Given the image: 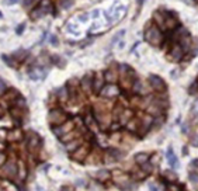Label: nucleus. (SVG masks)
Listing matches in <instances>:
<instances>
[{"instance_id": "5", "label": "nucleus", "mask_w": 198, "mask_h": 191, "mask_svg": "<svg viewBox=\"0 0 198 191\" xmlns=\"http://www.w3.org/2000/svg\"><path fill=\"white\" fill-rule=\"evenodd\" d=\"M184 54H186V51L183 49V46L180 45V44H174L173 48L170 49V54L167 55V58L173 62H180L183 59Z\"/></svg>"}, {"instance_id": "43", "label": "nucleus", "mask_w": 198, "mask_h": 191, "mask_svg": "<svg viewBox=\"0 0 198 191\" xmlns=\"http://www.w3.org/2000/svg\"><path fill=\"white\" fill-rule=\"evenodd\" d=\"M34 3H35V0H24V7L30 9L31 6H34Z\"/></svg>"}, {"instance_id": "2", "label": "nucleus", "mask_w": 198, "mask_h": 191, "mask_svg": "<svg viewBox=\"0 0 198 191\" xmlns=\"http://www.w3.org/2000/svg\"><path fill=\"white\" fill-rule=\"evenodd\" d=\"M119 73H121V82L122 86L125 89H129L134 86V82L136 80V76H135V72L128 66V65H121L119 66Z\"/></svg>"}, {"instance_id": "4", "label": "nucleus", "mask_w": 198, "mask_h": 191, "mask_svg": "<svg viewBox=\"0 0 198 191\" xmlns=\"http://www.w3.org/2000/svg\"><path fill=\"white\" fill-rule=\"evenodd\" d=\"M149 85H150V87L155 91H157V93H165V91L167 90V86H166L165 80L156 75L149 76Z\"/></svg>"}, {"instance_id": "33", "label": "nucleus", "mask_w": 198, "mask_h": 191, "mask_svg": "<svg viewBox=\"0 0 198 191\" xmlns=\"http://www.w3.org/2000/svg\"><path fill=\"white\" fill-rule=\"evenodd\" d=\"M59 2H61L62 9H65V10L70 9V7L73 6V3H75V0H59Z\"/></svg>"}, {"instance_id": "25", "label": "nucleus", "mask_w": 198, "mask_h": 191, "mask_svg": "<svg viewBox=\"0 0 198 191\" xmlns=\"http://www.w3.org/2000/svg\"><path fill=\"white\" fill-rule=\"evenodd\" d=\"M127 128H128L129 131H132V132H134V131H138L139 129V118H132L131 121L127 124Z\"/></svg>"}, {"instance_id": "12", "label": "nucleus", "mask_w": 198, "mask_h": 191, "mask_svg": "<svg viewBox=\"0 0 198 191\" xmlns=\"http://www.w3.org/2000/svg\"><path fill=\"white\" fill-rule=\"evenodd\" d=\"M93 79H94V75H90V73H87L86 76L82 77L80 85H82V89L86 93H90V91L93 90Z\"/></svg>"}, {"instance_id": "23", "label": "nucleus", "mask_w": 198, "mask_h": 191, "mask_svg": "<svg viewBox=\"0 0 198 191\" xmlns=\"http://www.w3.org/2000/svg\"><path fill=\"white\" fill-rule=\"evenodd\" d=\"M80 145H82V139H77V138H75V139H72L69 143H67V150H69V152H75Z\"/></svg>"}, {"instance_id": "19", "label": "nucleus", "mask_w": 198, "mask_h": 191, "mask_svg": "<svg viewBox=\"0 0 198 191\" xmlns=\"http://www.w3.org/2000/svg\"><path fill=\"white\" fill-rule=\"evenodd\" d=\"M119 118H121V124H125V125H127L132 118H134V112H132V110L127 108V110H124V111L121 112Z\"/></svg>"}, {"instance_id": "40", "label": "nucleus", "mask_w": 198, "mask_h": 191, "mask_svg": "<svg viewBox=\"0 0 198 191\" xmlns=\"http://www.w3.org/2000/svg\"><path fill=\"white\" fill-rule=\"evenodd\" d=\"M19 166H20V170H19V177L23 180V179H25V167L23 166V162H20Z\"/></svg>"}, {"instance_id": "27", "label": "nucleus", "mask_w": 198, "mask_h": 191, "mask_svg": "<svg viewBox=\"0 0 198 191\" xmlns=\"http://www.w3.org/2000/svg\"><path fill=\"white\" fill-rule=\"evenodd\" d=\"M163 177H165L167 181H170V183L177 181V174L174 173V171H170V170H166L165 173H163Z\"/></svg>"}, {"instance_id": "30", "label": "nucleus", "mask_w": 198, "mask_h": 191, "mask_svg": "<svg viewBox=\"0 0 198 191\" xmlns=\"http://www.w3.org/2000/svg\"><path fill=\"white\" fill-rule=\"evenodd\" d=\"M140 167H142V170L145 171V173H148V174H150L153 171V163L150 160H148V162H145L143 164H140Z\"/></svg>"}, {"instance_id": "34", "label": "nucleus", "mask_w": 198, "mask_h": 191, "mask_svg": "<svg viewBox=\"0 0 198 191\" xmlns=\"http://www.w3.org/2000/svg\"><path fill=\"white\" fill-rule=\"evenodd\" d=\"M142 83H140V80H135L134 82V86H132V90H134V93H140L142 91Z\"/></svg>"}, {"instance_id": "37", "label": "nucleus", "mask_w": 198, "mask_h": 191, "mask_svg": "<svg viewBox=\"0 0 198 191\" xmlns=\"http://www.w3.org/2000/svg\"><path fill=\"white\" fill-rule=\"evenodd\" d=\"M188 179H190V181H191V183L198 184V173H197V171H191V173H190V176H188Z\"/></svg>"}, {"instance_id": "13", "label": "nucleus", "mask_w": 198, "mask_h": 191, "mask_svg": "<svg viewBox=\"0 0 198 191\" xmlns=\"http://www.w3.org/2000/svg\"><path fill=\"white\" fill-rule=\"evenodd\" d=\"M19 167L14 162H7V163L3 164V171L6 173V176L9 177H14L15 174H19Z\"/></svg>"}, {"instance_id": "44", "label": "nucleus", "mask_w": 198, "mask_h": 191, "mask_svg": "<svg viewBox=\"0 0 198 191\" xmlns=\"http://www.w3.org/2000/svg\"><path fill=\"white\" fill-rule=\"evenodd\" d=\"M49 42H51V45L56 46V45L59 44V41H58V38H56L55 35H51V40H49Z\"/></svg>"}, {"instance_id": "29", "label": "nucleus", "mask_w": 198, "mask_h": 191, "mask_svg": "<svg viewBox=\"0 0 198 191\" xmlns=\"http://www.w3.org/2000/svg\"><path fill=\"white\" fill-rule=\"evenodd\" d=\"M77 137V132L76 131H70V132H67V133H65L63 137H61L62 138V142H65V143H67L69 142V139H75V138Z\"/></svg>"}, {"instance_id": "9", "label": "nucleus", "mask_w": 198, "mask_h": 191, "mask_svg": "<svg viewBox=\"0 0 198 191\" xmlns=\"http://www.w3.org/2000/svg\"><path fill=\"white\" fill-rule=\"evenodd\" d=\"M153 122H155V118H153L152 114H148V115L139 118V129H140V133H145L152 128Z\"/></svg>"}, {"instance_id": "48", "label": "nucleus", "mask_w": 198, "mask_h": 191, "mask_svg": "<svg viewBox=\"0 0 198 191\" xmlns=\"http://www.w3.org/2000/svg\"><path fill=\"white\" fill-rule=\"evenodd\" d=\"M181 131H183V133H187V132H188V124H183V127H181Z\"/></svg>"}, {"instance_id": "1", "label": "nucleus", "mask_w": 198, "mask_h": 191, "mask_svg": "<svg viewBox=\"0 0 198 191\" xmlns=\"http://www.w3.org/2000/svg\"><path fill=\"white\" fill-rule=\"evenodd\" d=\"M145 40L153 46H159L163 42V34L159 30L157 25L146 24V30H145Z\"/></svg>"}, {"instance_id": "15", "label": "nucleus", "mask_w": 198, "mask_h": 191, "mask_svg": "<svg viewBox=\"0 0 198 191\" xmlns=\"http://www.w3.org/2000/svg\"><path fill=\"white\" fill-rule=\"evenodd\" d=\"M179 27V20L176 17H170V14L166 17V21H165V31L166 30H176Z\"/></svg>"}, {"instance_id": "51", "label": "nucleus", "mask_w": 198, "mask_h": 191, "mask_svg": "<svg viewBox=\"0 0 198 191\" xmlns=\"http://www.w3.org/2000/svg\"><path fill=\"white\" fill-rule=\"evenodd\" d=\"M100 14V11H98V10H94V11L92 13V15H93V18H97V15Z\"/></svg>"}, {"instance_id": "7", "label": "nucleus", "mask_w": 198, "mask_h": 191, "mask_svg": "<svg viewBox=\"0 0 198 191\" xmlns=\"http://www.w3.org/2000/svg\"><path fill=\"white\" fill-rule=\"evenodd\" d=\"M100 94L103 96V97H105V98H113V97L119 96V89L117 87L114 83H110V85L104 86V87L101 89Z\"/></svg>"}, {"instance_id": "31", "label": "nucleus", "mask_w": 198, "mask_h": 191, "mask_svg": "<svg viewBox=\"0 0 198 191\" xmlns=\"http://www.w3.org/2000/svg\"><path fill=\"white\" fill-rule=\"evenodd\" d=\"M2 59L4 61V63H6L7 66H10V67H17V63L14 62V59H11L9 55H2Z\"/></svg>"}, {"instance_id": "45", "label": "nucleus", "mask_w": 198, "mask_h": 191, "mask_svg": "<svg viewBox=\"0 0 198 191\" xmlns=\"http://www.w3.org/2000/svg\"><path fill=\"white\" fill-rule=\"evenodd\" d=\"M191 143H192V146H198V133H194V135H192Z\"/></svg>"}, {"instance_id": "8", "label": "nucleus", "mask_w": 198, "mask_h": 191, "mask_svg": "<svg viewBox=\"0 0 198 191\" xmlns=\"http://www.w3.org/2000/svg\"><path fill=\"white\" fill-rule=\"evenodd\" d=\"M88 150H90V149H88V145H83L82 143V145L72 153V159L76 162H83L88 156Z\"/></svg>"}, {"instance_id": "16", "label": "nucleus", "mask_w": 198, "mask_h": 191, "mask_svg": "<svg viewBox=\"0 0 198 191\" xmlns=\"http://www.w3.org/2000/svg\"><path fill=\"white\" fill-rule=\"evenodd\" d=\"M93 176L96 177V179L98 180V181H101V183H104V181H107V180H110L111 179V176L113 174L108 171V170H98V171H96Z\"/></svg>"}, {"instance_id": "52", "label": "nucleus", "mask_w": 198, "mask_h": 191, "mask_svg": "<svg viewBox=\"0 0 198 191\" xmlns=\"http://www.w3.org/2000/svg\"><path fill=\"white\" fill-rule=\"evenodd\" d=\"M149 188H150V190H153V191L157 190V187H156V185L153 184V183H150V184H149Z\"/></svg>"}, {"instance_id": "18", "label": "nucleus", "mask_w": 198, "mask_h": 191, "mask_svg": "<svg viewBox=\"0 0 198 191\" xmlns=\"http://www.w3.org/2000/svg\"><path fill=\"white\" fill-rule=\"evenodd\" d=\"M45 76V70L41 69V67H32L30 70V77L32 80H40Z\"/></svg>"}, {"instance_id": "17", "label": "nucleus", "mask_w": 198, "mask_h": 191, "mask_svg": "<svg viewBox=\"0 0 198 191\" xmlns=\"http://www.w3.org/2000/svg\"><path fill=\"white\" fill-rule=\"evenodd\" d=\"M166 158H167L169 164H170V166L173 167V169H176V167L179 166V160H177V156L174 155V152H173V149H171V148H169V149H167Z\"/></svg>"}, {"instance_id": "46", "label": "nucleus", "mask_w": 198, "mask_h": 191, "mask_svg": "<svg viewBox=\"0 0 198 191\" xmlns=\"http://www.w3.org/2000/svg\"><path fill=\"white\" fill-rule=\"evenodd\" d=\"M122 35H124V31H121V33H118V34H117V35L113 38V44H117V42H118V40H119V38H121Z\"/></svg>"}, {"instance_id": "42", "label": "nucleus", "mask_w": 198, "mask_h": 191, "mask_svg": "<svg viewBox=\"0 0 198 191\" xmlns=\"http://www.w3.org/2000/svg\"><path fill=\"white\" fill-rule=\"evenodd\" d=\"M6 89H7V86H6V83H4V80L0 79V96L6 91Z\"/></svg>"}, {"instance_id": "32", "label": "nucleus", "mask_w": 198, "mask_h": 191, "mask_svg": "<svg viewBox=\"0 0 198 191\" xmlns=\"http://www.w3.org/2000/svg\"><path fill=\"white\" fill-rule=\"evenodd\" d=\"M14 58H17V61H23V59L27 56V51L25 49H19V51H15L14 55H13Z\"/></svg>"}, {"instance_id": "22", "label": "nucleus", "mask_w": 198, "mask_h": 191, "mask_svg": "<svg viewBox=\"0 0 198 191\" xmlns=\"http://www.w3.org/2000/svg\"><path fill=\"white\" fill-rule=\"evenodd\" d=\"M104 77H105V82L115 83V80L118 79V75H117L115 72H113V70H107V72L104 73Z\"/></svg>"}, {"instance_id": "26", "label": "nucleus", "mask_w": 198, "mask_h": 191, "mask_svg": "<svg viewBox=\"0 0 198 191\" xmlns=\"http://www.w3.org/2000/svg\"><path fill=\"white\" fill-rule=\"evenodd\" d=\"M67 96H69V91H67V87H61L56 90V97L59 100H66Z\"/></svg>"}, {"instance_id": "3", "label": "nucleus", "mask_w": 198, "mask_h": 191, "mask_svg": "<svg viewBox=\"0 0 198 191\" xmlns=\"http://www.w3.org/2000/svg\"><path fill=\"white\" fill-rule=\"evenodd\" d=\"M48 119H49V124L52 125H61L63 124L65 121H67V115L65 114L62 110H52L51 112H49V115H48Z\"/></svg>"}, {"instance_id": "14", "label": "nucleus", "mask_w": 198, "mask_h": 191, "mask_svg": "<svg viewBox=\"0 0 198 191\" xmlns=\"http://www.w3.org/2000/svg\"><path fill=\"white\" fill-rule=\"evenodd\" d=\"M124 156V153H122L121 150H117V149H111V150L107 152V155H105V162L108 164L113 163V162H117L119 160V159Z\"/></svg>"}, {"instance_id": "20", "label": "nucleus", "mask_w": 198, "mask_h": 191, "mask_svg": "<svg viewBox=\"0 0 198 191\" xmlns=\"http://www.w3.org/2000/svg\"><path fill=\"white\" fill-rule=\"evenodd\" d=\"M150 159V156L148 155V153H145V152H140V153H136L135 155V163L136 164H143L145 162H148Z\"/></svg>"}, {"instance_id": "58", "label": "nucleus", "mask_w": 198, "mask_h": 191, "mask_svg": "<svg viewBox=\"0 0 198 191\" xmlns=\"http://www.w3.org/2000/svg\"><path fill=\"white\" fill-rule=\"evenodd\" d=\"M195 2H198V0H195Z\"/></svg>"}, {"instance_id": "6", "label": "nucleus", "mask_w": 198, "mask_h": 191, "mask_svg": "<svg viewBox=\"0 0 198 191\" xmlns=\"http://www.w3.org/2000/svg\"><path fill=\"white\" fill-rule=\"evenodd\" d=\"M73 129H75V121H65L63 124L56 125L54 128V133L58 135V137H63L65 133L70 132V131H73Z\"/></svg>"}, {"instance_id": "11", "label": "nucleus", "mask_w": 198, "mask_h": 191, "mask_svg": "<svg viewBox=\"0 0 198 191\" xmlns=\"http://www.w3.org/2000/svg\"><path fill=\"white\" fill-rule=\"evenodd\" d=\"M104 82H105V77H104L103 73H96L94 79H93V91L96 94H100L101 89L104 87Z\"/></svg>"}, {"instance_id": "39", "label": "nucleus", "mask_w": 198, "mask_h": 191, "mask_svg": "<svg viewBox=\"0 0 198 191\" xmlns=\"http://www.w3.org/2000/svg\"><path fill=\"white\" fill-rule=\"evenodd\" d=\"M14 106L20 107V108H24L25 107V100L23 97H17V100L14 101Z\"/></svg>"}, {"instance_id": "36", "label": "nucleus", "mask_w": 198, "mask_h": 191, "mask_svg": "<svg viewBox=\"0 0 198 191\" xmlns=\"http://www.w3.org/2000/svg\"><path fill=\"white\" fill-rule=\"evenodd\" d=\"M52 61H54V63H55V65H59L61 67L65 66V63H63L65 61L61 58V56H56V55H55V56H52Z\"/></svg>"}, {"instance_id": "53", "label": "nucleus", "mask_w": 198, "mask_h": 191, "mask_svg": "<svg viewBox=\"0 0 198 191\" xmlns=\"http://www.w3.org/2000/svg\"><path fill=\"white\" fill-rule=\"evenodd\" d=\"M20 0H7V3L9 4H15V3H19Z\"/></svg>"}, {"instance_id": "28", "label": "nucleus", "mask_w": 198, "mask_h": 191, "mask_svg": "<svg viewBox=\"0 0 198 191\" xmlns=\"http://www.w3.org/2000/svg\"><path fill=\"white\" fill-rule=\"evenodd\" d=\"M86 124L88 125V128H92L93 131H97L98 129L97 124H96V119H94V117H93V115H87V117H86Z\"/></svg>"}, {"instance_id": "55", "label": "nucleus", "mask_w": 198, "mask_h": 191, "mask_svg": "<svg viewBox=\"0 0 198 191\" xmlns=\"http://www.w3.org/2000/svg\"><path fill=\"white\" fill-rule=\"evenodd\" d=\"M143 2H145V0H136V4H138V6H142V4H143Z\"/></svg>"}, {"instance_id": "35", "label": "nucleus", "mask_w": 198, "mask_h": 191, "mask_svg": "<svg viewBox=\"0 0 198 191\" xmlns=\"http://www.w3.org/2000/svg\"><path fill=\"white\" fill-rule=\"evenodd\" d=\"M188 93H190V94H197V93H198V79H195L194 83L190 86Z\"/></svg>"}, {"instance_id": "54", "label": "nucleus", "mask_w": 198, "mask_h": 191, "mask_svg": "<svg viewBox=\"0 0 198 191\" xmlns=\"http://www.w3.org/2000/svg\"><path fill=\"white\" fill-rule=\"evenodd\" d=\"M191 163H192V166H194V167H198V159H195V160H192Z\"/></svg>"}, {"instance_id": "41", "label": "nucleus", "mask_w": 198, "mask_h": 191, "mask_svg": "<svg viewBox=\"0 0 198 191\" xmlns=\"http://www.w3.org/2000/svg\"><path fill=\"white\" fill-rule=\"evenodd\" d=\"M191 114H192V115H194V117H198V98L194 101V104H192Z\"/></svg>"}, {"instance_id": "24", "label": "nucleus", "mask_w": 198, "mask_h": 191, "mask_svg": "<svg viewBox=\"0 0 198 191\" xmlns=\"http://www.w3.org/2000/svg\"><path fill=\"white\" fill-rule=\"evenodd\" d=\"M41 9V11L44 13V15L46 14V13H49L51 11V7H52V4H51V2L49 0H42L40 3V6H38Z\"/></svg>"}, {"instance_id": "50", "label": "nucleus", "mask_w": 198, "mask_h": 191, "mask_svg": "<svg viewBox=\"0 0 198 191\" xmlns=\"http://www.w3.org/2000/svg\"><path fill=\"white\" fill-rule=\"evenodd\" d=\"M23 28H25V24H20V25H19V30H17V34H21V33H23Z\"/></svg>"}, {"instance_id": "56", "label": "nucleus", "mask_w": 198, "mask_h": 191, "mask_svg": "<svg viewBox=\"0 0 198 191\" xmlns=\"http://www.w3.org/2000/svg\"><path fill=\"white\" fill-rule=\"evenodd\" d=\"M4 148H6V143H3V142H2V143H0V149H2V150H3Z\"/></svg>"}, {"instance_id": "47", "label": "nucleus", "mask_w": 198, "mask_h": 191, "mask_svg": "<svg viewBox=\"0 0 198 191\" xmlns=\"http://www.w3.org/2000/svg\"><path fill=\"white\" fill-rule=\"evenodd\" d=\"M181 185H183V184H181ZM181 185H180V187H176V185H174V184H170V185H169V190L179 191V190H181V188H183V187H181Z\"/></svg>"}, {"instance_id": "10", "label": "nucleus", "mask_w": 198, "mask_h": 191, "mask_svg": "<svg viewBox=\"0 0 198 191\" xmlns=\"http://www.w3.org/2000/svg\"><path fill=\"white\" fill-rule=\"evenodd\" d=\"M27 148H28V150H30L31 153H37V152L40 150V148H41L40 137H37V135H31V137L28 138V141H27Z\"/></svg>"}, {"instance_id": "38", "label": "nucleus", "mask_w": 198, "mask_h": 191, "mask_svg": "<svg viewBox=\"0 0 198 191\" xmlns=\"http://www.w3.org/2000/svg\"><path fill=\"white\" fill-rule=\"evenodd\" d=\"M42 15H44V13L41 11L40 7H37V9L31 13V17H32V18H40V17H42Z\"/></svg>"}, {"instance_id": "21", "label": "nucleus", "mask_w": 198, "mask_h": 191, "mask_svg": "<svg viewBox=\"0 0 198 191\" xmlns=\"http://www.w3.org/2000/svg\"><path fill=\"white\" fill-rule=\"evenodd\" d=\"M180 45H181V46H183V49H184V51H188V49L190 48H191V45H192V40H191V38H190V37L188 35H184L183 37V38H180Z\"/></svg>"}, {"instance_id": "49", "label": "nucleus", "mask_w": 198, "mask_h": 191, "mask_svg": "<svg viewBox=\"0 0 198 191\" xmlns=\"http://www.w3.org/2000/svg\"><path fill=\"white\" fill-rule=\"evenodd\" d=\"M4 162H6V155L0 152V164H2V163H4Z\"/></svg>"}, {"instance_id": "57", "label": "nucleus", "mask_w": 198, "mask_h": 191, "mask_svg": "<svg viewBox=\"0 0 198 191\" xmlns=\"http://www.w3.org/2000/svg\"><path fill=\"white\" fill-rule=\"evenodd\" d=\"M3 115V108H0V117Z\"/></svg>"}]
</instances>
